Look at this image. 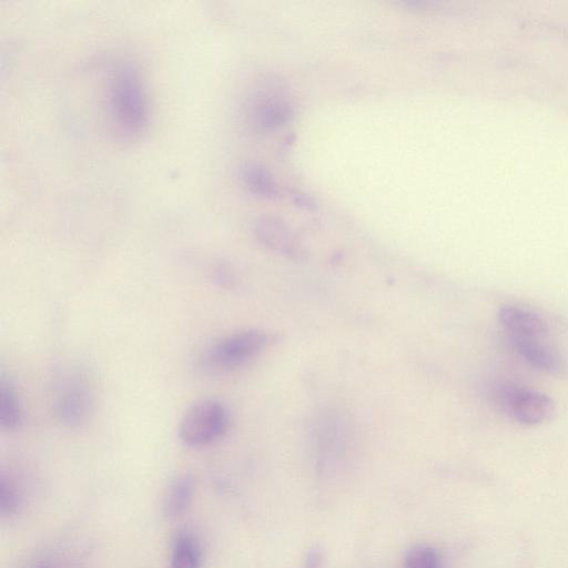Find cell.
I'll list each match as a JSON object with an SVG mask.
<instances>
[{"label":"cell","mask_w":568,"mask_h":568,"mask_svg":"<svg viewBox=\"0 0 568 568\" xmlns=\"http://www.w3.org/2000/svg\"><path fill=\"white\" fill-rule=\"evenodd\" d=\"M510 343L531 366L554 375L566 373L567 364L564 357L555 348L542 343L541 338L510 336Z\"/></svg>","instance_id":"cell-6"},{"label":"cell","mask_w":568,"mask_h":568,"mask_svg":"<svg viewBox=\"0 0 568 568\" xmlns=\"http://www.w3.org/2000/svg\"><path fill=\"white\" fill-rule=\"evenodd\" d=\"M268 344V336L256 329L226 335L206 347L200 367L206 373L229 372L254 359Z\"/></svg>","instance_id":"cell-1"},{"label":"cell","mask_w":568,"mask_h":568,"mask_svg":"<svg viewBox=\"0 0 568 568\" xmlns=\"http://www.w3.org/2000/svg\"><path fill=\"white\" fill-rule=\"evenodd\" d=\"M252 114L258 126L272 128L286 120L288 109L287 105H284L281 102L266 101L255 105Z\"/></svg>","instance_id":"cell-13"},{"label":"cell","mask_w":568,"mask_h":568,"mask_svg":"<svg viewBox=\"0 0 568 568\" xmlns=\"http://www.w3.org/2000/svg\"><path fill=\"white\" fill-rule=\"evenodd\" d=\"M19 507V496L14 485L3 476L0 483V513L2 517L13 515Z\"/></svg>","instance_id":"cell-15"},{"label":"cell","mask_w":568,"mask_h":568,"mask_svg":"<svg viewBox=\"0 0 568 568\" xmlns=\"http://www.w3.org/2000/svg\"><path fill=\"white\" fill-rule=\"evenodd\" d=\"M22 420V410L14 386L3 376L0 381V426L4 430L18 428Z\"/></svg>","instance_id":"cell-10"},{"label":"cell","mask_w":568,"mask_h":568,"mask_svg":"<svg viewBox=\"0 0 568 568\" xmlns=\"http://www.w3.org/2000/svg\"><path fill=\"white\" fill-rule=\"evenodd\" d=\"M404 568H440L439 554L427 545L413 546L406 554Z\"/></svg>","instance_id":"cell-14"},{"label":"cell","mask_w":568,"mask_h":568,"mask_svg":"<svg viewBox=\"0 0 568 568\" xmlns=\"http://www.w3.org/2000/svg\"><path fill=\"white\" fill-rule=\"evenodd\" d=\"M93 410L92 389L84 377L73 375L59 388L54 400L58 419L68 427L85 424Z\"/></svg>","instance_id":"cell-5"},{"label":"cell","mask_w":568,"mask_h":568,"mask_svg":"<svg viewBox=\"0 0 568 568\" xmlns=\"http://www.w3.org/2000/svg\"><path fill=\"white\" fill-rule=\"evenodd\" d=\"M230 424V412L224 404L215 399H201L182 416L179 438L185 446L204 447L221 438Z\"/></svg>","instance_id":"cell-3"},{"label":"cell","mask_w":568,"mask_h":568,"mask_svg":"<svg viewBox=\"0 0 568 568\" xmlns=\"http://www.w3.org/2000/svg\"><path fill=\"white\" fill-rule=\"evenodd\" d=\"M244 185L253 193L272 196L276 193V186L266 170L256 164H248L242 169Z\"/></svg>","instance_id":"cell-11"},{"label":"cell","mask_w":568,"mask_h":568,"mask_svg":"<svg viewBox=\"0 0 568 568\" xmlns=\"http://www.w3.org/2000/svg\"><path fill=\"white\" fill-rule=\"evenodd\" d=\"M324 561L322 549L313 547L305 556L303 568H324Z\"/></svg>","instance_id":"cell-16"},{"label":"cell","mask_w":568,"mask_h":568,"mask_svg":"<svg viewBox=\"0 0 568 568\" xmlns=\"http://www.w3.org/2000/svg\"><path fill=\"white\" fill-rule=\"evenodd\" d=\"M498 318L510 336L541 338L548 332L547 323L538 314L516 305L500 307Z\"/></svg>","instance_id":"cell-7"},{"label":"cell","mask_w":568,"mask_h":568,"mask_svg":"<svg viewBox=\"0 0 568 568\" xmlns=\"http://www.w3.org/2000/svg\"><path fill=\"white\" fill-rule=\"evenodd\" d=\"M194 488L195 484L191 475L182 474L176 476L170 483L164 495V514L171 518L184 514L192 503Z\"/></svg>","instance_id":"cell-9"},{"label":"cell","mask_w":568,"mask_h":568,"mask_svg":"<svg viewBox=\"0 0 568 568\" xmlns=\"http://www.w3.org/2000/svg\"><path fill=\"white\" fill-rule=\"evenodd\" d=\"M202 547L196 535L190 529L179 530L171 546L169 568H201Z\"/></svg>","instance_id":"cell-8"},{"label":"cell","mask_w":568,"mask_h":568,"mask_svg":"<svg viewBox=\"0 0 568 568\" xmlns=\"http://www.w3.org/2000/svg\"><path fill=\"white\" fill-rule=\"evenodd\" d=\"M37 568H48V567H43V566H42V567H37Z\"/></svg>","instance_id":"cell-17"},{"label":"cell","mask_w":568,"mask_h":568,"mask_svg":"<svg viewBox=\"0 0 568 568\" xmlns=\"http://www.w3.org/2000/svg\"><path fill=\"white\" fill-rule=\"evenodd\" d=\"M110 102L119 131L128 138L139 134L146 122V106L136 73L128 67L115 72L110 87Z\"/></svg>","instance_id":"cell-2"},{"label":"cell","mask_w":568,"mask_h":568,"mask_svg":"<svg viewBox=\"0 0 568 568\" xmlns=\"http://www.w3.org/2000/svg\"><path fill=\"white\" fill-rule=\"evenodd\" d=\"M256 232L261 240L272 247L288 250L292 244L288 230L278 221L261 220L256 226Z\"/></svg>","instance_id":"cell-12"},{"label":"cell","mask_w":568,"mask_h":568,"mask_svg":"<svg viewBox=\"0 0 568 568\" xmlns=\"http://www.w3.org/2000/svg\"><path fill=\"white\" fill-rule=\"evenodd\" d=\"M498 408L524 425L547 422L555 412L552 399L545 393L516 384L500 383L493 388Z\"/></svg>","instance_id":"cell-4"}]
</instances>
